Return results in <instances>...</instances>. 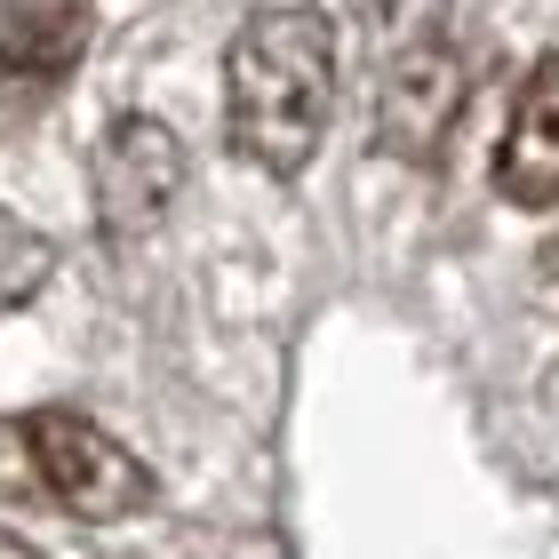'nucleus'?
<instances>
[{
    "label": "nucleus",
    "instance_id": "nucleus-1",
    "mask_svg": "<svg viewBox=\"0 0 559 559\" xmlns=\"http://www.w3.org/2000/svg\"><path fill=\"white\" fill-rule=\"evenodd\" d=\"M336 120V24L320 9H257L224 57V136L264 176H304Z\"/></svg>",
    "mask_w": 559,
    "mask_h": 559
},
{
    "label": "nucleus",
    "instance_id": "nucleus-7",
    "mask_svg": "<svg viewBox=\"0 0 559 559\" xmlns=\"http://www.w3.org/2000/svg\"><path fill=\"white\" fill-rule=\"evenodd\" d=\"M48 280H57V240L0 209V320L24 312V304L48 288Z\"/></svg>",
    "mask_w": 559,
    "mask_h": 559
},
{
    "label": "nucleus",
    "instance_id": "nucleus-6",
    "mask_svg": "<svg viewBox=\"0 0 559 559\" xmlns=\"http://www.w3.org/2000/svg\"><path fill=\"white\" fill-rule=\"evenodd\" d=\"M88 57V0H9L0 9V88H48Z\"/></svg>",
    "mask_w": 559,
    "mask_h": 559
},
{
    "label": "nucleus",
    "instance_id": "nucleus-10",
    "mask_svg": "<svg viewBox=\"0 0 559 559\" xmlns=\"http://www.w3.org/2000/svg\"><path fill=\"white\" fill-rule=\"evenodd\" d=\"M0 559H48L40 544H24V536H9V527H0Z\"/></svg>",
    "mask_w": 559,
    "mask_h": 559
},
{
    "label": "nucleus",
    "instance_id": "nucleus-5",
    "mask_svg": "<svg viewBox=\"0 0 559 559\" xmlns=\"http://www.w3.org/2000/svg\"><path fill=\"white\" fill-rule=\"evenodd\" d=\"M496 192L512 209H559V57H544L512 96L496 144Z\"/></svg>",
    "mask_w": 559,
    "mask_h": 559
},
{
    "label": "nucleus",
    "instance_id": "nucleus-2",
    "mask_svg": "<svg viewBox=\"0 0 559 559\" xmlns=\"http://www.w3.org/2000/svg\"><path fill=\"white\" fill-rule=\"evenodd\" d=\"M24 440H33V479L64 503L72 520L112 527V520H136L144 503H152V472L112 440L105 424H88L81 408L24 416Z\"/></svg>",
    "mask_w": 559,
    "mask_h": 559
},
{
    "label": "nucleus",
    "instance_id": "nucleus-3",
    "mask_svg": "<svg viewBox=\"0 0 559 559\" xmlns=\"http://www.w3.org/2000/svg\"><path fill=\"white\" fill-rule=\"evenodd\" d=\"M176 192H185L176 129L152 112H120L96 144V216H105V233H152Z\"/></svg>",
    "mask_w": 559,
    "mask_h": 559
},
{
    "label": "nucleus",
    "instance_id": "nucleus-4",
    "mask_svg": "<svg viewBox=\"0 0 559 559\" xmlns=\"http://www.w3.org/2000/svg\"><path fill=\"white\" fill-rule=\"evenodd\" d=\"M464 120V57L448 40L431 48H408V57H384V96H376V144L392 160H440L448 152V129Z\"/></svg>",
    "mask_w": 559,
    "mask_h": 559
},
{
    "label": "nucleus",
    "instance_id": "nucleus-9",
    "mask_svg": "<svg viewBox=\"0 0 559 559\" xmlns=\"http://www.w3.org/2000/svg\"><path fill=\"white\" fill-rule=\"evenodd\" d=\"M0 488H40V479H33V440H24V416H0Z\"/></svg>",
    "mask_w": 559,
    "mask_h": 559
},
{
    "label": "nucleus",
    "instance_id": "nucleus-8",
    "mask_svg": "<svg viewBox=\"0 0 559 559\" xmlns=\"http://www.w3.org/2000/svg\"><path fill=\"white\" fill-rule=\"evenodd\" d=\"M360 33L376 57H408V48L448 40V0H352Z\"/></svg>",
    "mask_w": 559,
    "mask_h": 559
}]
</instances>
